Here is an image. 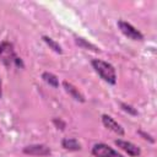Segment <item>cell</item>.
Returning <instances> with one entry per match:
<instances>
[{
    "instance_id": "obj_7",
    "label": "cell",
    "mask_w": 157,
    "mask_h": 157,
    "mask_svg": "<svg viewBox=\"0 0 157 157\" xmlns=\"http://www.w3.org/2000/svg\"><path fill=\"white\" fill-rule=\"evenodd\" d=\"M115 145H118L121 150H124L128 155H130V156H132V157H136V156H139L140 155V148L136 146V145H134V144H131V142H128V141H124V140H117L115 141Z\"/></svg>"
},
{
    "instance_id": "obj_4",
    "label": "cell",
    "mask_w": 157,
    "mask_h": 157,
    "mask_svg": "<svg viewBox=\"0 0 157 157\" xmlns=\"http://www.w3.org/2000/svg\"><path fill=\"white\" fill-rule=\"evenodd\" d=\"M118 26L120 28V31L130 39L132 40H142L144 39V36L141 34V32H139L135 27H132L130 23L128 22H124V21H119L118 22Z\"/></svg>"
},
{
    "instance_id": "obj_5",
    "label": "cell",
    "mask_w": 157,
    "mask_h": 157,
    "mask_svg": "<svg viewBox=\"0 0 157 157\" xmlns=\"http://www.w3.org/2000/svg\"><path fill=\"white\" fill-rule=\"evenodd\" d=\"M23 152L32 155V156H47L50 153V150L45 145H31V146L25 147Z\"/></svg>"
},
{
    "instance_id": "obj_2",
    "label": "cell",
    "mask_w": 157,
    "mask_h": 157,
    "mask_svg": "<svg viewBox=\"0 0 157 157\" xmlns=\"http://www.w3.org/2000/svg\"><path fill=\"white\" fill-rule=\"evenodd\" d=\"M92 66L104 81H107L108 83H112V85L115 83L117 75H115L114 67L110 64H108L103 60H99V59H94V60H92Z\"/></svg>"
},
{
    "instance_id": "obj_3",
    "label": "cell",
    "mask_w": 157,
    "mask_h": 157,
    "mask_svg": "<svg viewBox=\"0 0 157 157\" xmlns=\"http://www.w3.org/2000/svg\"><path fill=\"white\" fill-rule=\"evenodd\" d=\"M92 153L96 157H123L105 144H96L92 148Z\"/></svg>"
},
{
    "instance_id": "obj_11",
    "label": "cell",
    "mask_w": 157,
    "mask_h": 157,
    "mask_svg": "<svg viewBox=\"0 0 157 157\" xmlns=\"http://www.w3.org/2000/svg\"><path fill=\"white\" fill-rule=\"evenodd\" d=\"M43 39L47 42V44H48V45H50V47H52V49H54V50H55V52H58V53H61V48H60V45H59L58 43H55L52 38L43 37Z\"/></svg>"
},
{
    "instance_id": "obj_9",
    "label": "cell",
    "mask_w": 157,
    "mask_h": 157,
    "mask_svg": "<svg viewBox=\"0 0 157 157\" xmlns=\"http://www.w3.org/2000/svg\"><path fill=\"white\" fill-rule=\"evenodd\" d=\"M63 147L66 148V150H74V151H77L81 148L80 144L75 140V139H64L63 140Z\"/></svg>"
},
{
    "instance_id": "obj_12",
    "label": "cell",
    "mask_w": 157,
    "mask_h": 157,
    "mask_svg": "<svg viewBox=\"0 0 157 157\" xmlns=\"http://www.w3.org/2000/svg\"><path fill=\"white\" fill-rule=\"evenodd\" d=\"M0 97H1V80H0Z\"/></svg>"
},
{
    "instance_id": "obj_6",
    "label": "cell",
    "mask_w": 157,
    "mask_h": 157,
    "mask_svg": "<svg viewBox=\"0 0 157 157\" xmlns=\"http://www.w3.org/2000/svg\"><path fill=\"white\" fill-rule=\"evenodd\" d=\"M102 121H103V125L105 126V128H108L109 130H112V131H114L115 134H118V135H124V130H123V128H121V125L120 124H118L112 117H109V115H103L102 117Z\"/></svg>"
},
{
    "instance_id": "obj_10",
    "label": "cell",
    "mask_w": 157,
    "mask_h": 157,
    "mask_svg": "<svg viewBox=\"0 0 157 157\" xmlns=\"http://www.w3.org/2000/svg\"><path fill=\"white\" fill-rule=\"evenodd\" d=\"M43 78H44V81H47L49 85H52V86H54V87H58V78H56L53 74L44 72V74H43Z\"/></svg>"
},
{
    "instance_id": "obj_8",
    "label": "cell",
    "mask_w": 157,
    "mask_h": 157,
    "mask_svg": "<svg viewBox=\"0 0 157 157\" xmlns=\"http://www.w3.org/2000/svg\"><path fill=\"white\" fill-rule=\"evenodd\" d=\"M64 87L66 88V91L75 98V99H77V101H81V102H83V97H82V94L78 92V90L76 88V87H74L71 83H67L66 81L64 82Z\"/></svg>"
},
{
    "instance_id": "obj_1",
    "label": "cell",
    "mask_w": 157,
    "mask_h": 157,
    "mask_svg": "<svg viewBox=\"0 0 157 157\" xmlns=\"http://www.w3.org/2000/svg\"><path fill=\"white\" fill-rule=\"evenodd\" d=\"M0 59L7 67H11V66H17V67L21 66L22 67L23 66L21 59L16 55L12 44L9 42H2L0 44Z\"/></svg>"
}]
</instances>
